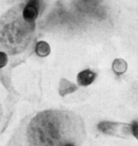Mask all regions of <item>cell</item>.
<instances>
[{"label":"cell","mask_w":138,"mask_h":146,"mask_svg":"<svg viewBox=\"0 0 138 146\" xmlns=\"http://www.w3.org/2000/svg\"><path fill=\"white\" fill-rule=\"evenodd\" d=\"M23 6L8 10L0 18V49L16 54L26 49L33 35L36 23L22 17Z\"/></svg>","instance_id":"cell-1"},{"label":"cell","mask_w":138,"mask_h":146,"mask_svg":"<svg viewBox=\"0 0 138 146\" xmlns=\"http://www.w3.org/2000/svg\"><path fill=\"white\" fill-rule=\"evenodd\" d=\"M97 129L103 134L110 135V136L128 137L131 135L130 124L127 123H120V122H101L97 125Z\"/></svg>","instance_id":"cell-2"},{"label":"cell","mask_w":138,"mask_h":146,"mask_svg":"<svg viewBox=\"0 0 138 146\" xmlns=\"http://www.w3.org/2000/svg\"><path fill=\"white\" fill-rule=\"evenodd\" d=\"M40 2L39 0H30L22 8V17L28 22H34L39 16Z\"/></svg>","instance_id":"cell-3"},{"label":"cell","mask_w":138,"mask_h":146,"mask_svg":"<svg viewBox=\"0 0 138 146\" xmlns=\"http://www.w3.org/2000/svg\"><path fill=\"white\" fill-rule=\"evenodd\" d=\"M96 76H97V74L95 72H93L92 70H90V69L83 70V71H81L77 74V83L81 86H88V85H91L94 82Z\"/></svg>","instance_id":"cell-4"},{"label":"cell","mask_w":138,"mask_h":146,"mask_svg":"<svg viewBox=\"0 0 138 146\" xmlns=\"http://www.w3.org/2000/svg\"><path fill=\"white\" fill-rule=\"evenodd\" d=\"M77 90V85H75L74 83L67 81L66 79H62L60 81V88H59V94L61 96H65L70 93H73Z\"/></svg>","instance_id":"cell-5"},{"label":"cell","mask_w":138,"mask_h":146,"mask_svg":"<svg viewBox=\"0 0 138 146\" xmlns=\"http://www.w3.org/2000/svg\"><path fill=\"white\" fill-rule=\"evenodd\" d=\"M51 52V48L46 41H39L36 44V53L41 58L48 56Z\"/></svg>","instance_id":"cell-6"},{"label":"cell","mask_w":138,"mask_h":146,"mask_svg":"<svg viewBox=\"0 0 138 146\" xmlns=\"http://www.w3.org/2000/svg\"><path fill=\"white\" fill-rule=\"evenodd\" d=\"M112 68H113V71L117 75L124 74L127 71V62L123 59H116V60H114Z\"/></svg>","instance_id":"cell-7"},{"label":"cell","mask_w":138,"mask_h":146,"mask_svg":"<svg viewBox=\"0 0 138 146\" xmlns=\"http://www.w3.org/2000/svg\"><path fill=\"white\" fill-rule=\"evenodd\" d=\"M8 63V55L6 52H2L0 51V69L5 68Z\"/></svg>","instance_id":"cell-8"},{"label":"cell","mask_w":138,"mask_h":146,"mask_svg":"<svg viewBox=\"0 0 138 146\" xmlns=\"http://www.w3.org/2000/svg\"><path fill=\"white\" fill-rule=\"evenodd\" d=\"M130 129H131V135L138 139V121H134L130 124Z\"/></svg>","instance_id":"cell-9"},{"label":"cell","mask_w":138,"mask_h":146,"mask_svg":"<svg viewBox=\"0 0 138 146\" xmlns=\"http://www.w3.org/2000/svg\"><path fill=\"white\" fill-rule=\"evenodd\" d=\"M64 146H75L74 144H72V143H67V144H65Z\"/></svg>","instance_id":"cell-10"}]
</instances>
